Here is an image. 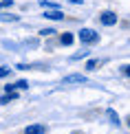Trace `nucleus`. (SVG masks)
Returning a JSON list of instances; mask_svg holds the SVG:
<instances>
[{
  "label": "nucleus",
  "instance_id": "nucleus-5",
  "mask_svg": "<svg viewBox=\"0 0 130 134\" xmlns=\"http://www.w3.org/2000/svg\"><path fill=\"white\" fill-rule=\"evenodd\" d=\"M73 40H75V37H73V33H62V35H60V42L64 44V46H71Z\"/></svg>",
  "mask_w": 130,
  "mask_h": 134
},
{
  "label": "nucleus",
  "instance_id": "nucleus-2",
  "mask_svg": "<svg viewBox=\"0 0 130 134\" xmlns=\"http://www.w3.org/2000/svg\"><path fill=\"white\" fill-rule=\"evenodd\" d=\"M117 22V15L112 13V11H104L101 13V24H106V26H112Z\"/></svg>",
  "mask_w": 130,
  "mask_h": 134
},
{
  "label": "nucleus",
  "instance_id": "nucleus-11",
  "mask_svg": "<svg viewBox=\"0 0 130 134\" xmlns=\"http://www.w3.org/2000/svg\"><path fill=\"white\" fill-rule=\"evenodd\" d=\"M11 4H13V0H0V9H7Z\"/></svg>",
  "mask_w": 130,
  "mask_h": 134
},
{
  "label": "nucleus",
  "instance_id": "nucleus-10",
  "mask_svg": "<svg viewBox=\"0 0 130 134\" xmlns=\"http://www.w3.org/2000/svg\"><path fill=\"white\" fill-rule=\"evenodd\" d=\"M97 66H99V62H97V59H88L86 68H88V70H95V68H97Z\"/></svg>",
  "mask_w": 130,
  "mask_h": 134
},
{
  "label": "nucleus",
  "instance_id": "nucleus-7",
  "mask_svg": "<svg viewBox=\"0 0 130 134\" xmlns=\"http://www.w3.org/2000/svg\"><path fill=\"white\" fill-rule=\"evenodd\" d=\"M13 99H18V92H15V90H11V92H7L2 99H0V103H9V101H13Z\"/></svg>",
  "mask_w": 130,
  "mask_h": 134
},
{
  "label": "nucleus",
  "instance_id": "nucleus-1",
  "mask_svg": "<svg viewBox=\"0 0 130 134\" xmlns=\"http://www.w3.org/2000/svg\"><path fill=\"white\" fill-rule=\"evenodd\" d=\"M80 40H82V42H86V44H90V42H97V40H99V35H97L93 29H82V31H80Z\"/></svg>",
  "mask_w": 130,
  "mask_h": 134
},
{
  "label": "nucleus",
  "instance_id": "nucleus-8",
  "mask_svg": "<svg viewBox=\"0 0 130 134\" xmlns=\"http://www.w3.org/2000/svg\"><path fill=\"white\" fill-rule=\"evenodd\" d=\"M0 20H7V22H18V15H9V13H2Z\"/></svg>",
  "mask_w": 130,
  "mask_h": 134
},
{
  "label": "nucleus",
  "instance_id": "nucleus-17",
  "mask_svg": "<svg viewBox=\"0 0 130 134\" xmlns=\"http://www.w3.org/2000/svg\"><path fill=\"white\" fill-rule=\"evenodd\" d=\"M71 2H73V4H82L84 0H71Z\"/></svg>",
  "mask_w": 130,
  "mask_h": 134
},
{
  "label": "nucleus",
  "instance_id": "nucleus-9",
  "mask_svg": "<svg viewBox=\"0 0 130 134\" xmlns=\"http://www.w3.org/2000/svg\"><path fill=\"white\" fill-rule=\"evenodd\" d=\"M108 116H110V121H112V123H119V116H117V112H115V110H108Z\"/></svg>",
  "mask_w": 130,
  "mask_h": 134
},
{
  "label": "nucleus",
  "instance_id": "nucleus-19",
  "mask_svg": "<svg viewBox=\"0 0 130 134\" xmlns=\"http://www.w3.org/2000/svg\"><path fill=\"white\" fill-rule=\"evenodd\" d=\"M75 134H80V132H75Z\"/></svg>",
  "mask_w": 130,
  "mask_h": 134
},
{
  "label": "nucleus",
  "instance_id": "nucleus-4",
  "mask_svg": "<svg viewBox=\"0 0 130 134\" xmlns=\"http://www.w3.org/2000/svg\"><path fill=\"white\" fill-rule=\"evenodd\" d=\"M44 18H49V20H62V18H64V13L58 11V9H53V11H46V13H44Z\"/></svg>",
  "mask_w": 130,
  "mask_h": 134
},
{
  "label": "nucleus",
  "instance_id": "nucleus-12",
  "mask_svg": "<svg viewBox=\"0 0 130 134\" xmlns=\"http://www.w3.org/2000/svg\"><path fill=\"white\" fill-rule=\"evenodd\" d=\"M13 86H15V88H22V90H24V88H29V83H27L24 79H20L18 83H13Z\"/></svg>",
  "mask_w": 130,
  "mask_h": 134
},
{
  "label": "nucleus",
  "instance_id": "nucleus-15",
  "mask_svg": "<svg viewBox=\"0 0 130 134\" xmlns=\"http://www.w3.org/2000/svg\"><path fill=\"white\" fill-rule=\"evenodd\" d=\"M40 33H42V35H53V33H55V31H53V29H42Z\"/></svg>",
  "mask_w": 130,
  "mask_h": 134
},
{
  "label": "nucleus",
  "instance_id": "nucleus-16",
  "mask_svg": "<svg viewBox=\"0 0 130 134\" xmlns=\"http://www.w3.org/2000/svg\"><path fill=\"white\" fill-rule=\"evenodd\" d=\"M121 70H123V75H126V77H130V66H123Z\"/></svg>",
  "mask_w": 130,
  "mask_h": 134
},
{
  "label": "nucleus",
  "instance_id": "nucleus-6",
  "mask_svg": "<svg viewBox=\"0 0 130 134\" xmlns=\"http://www.w3.org/2000/svg\"><path fill=\"white\" fill-rule=\"evenodd\" d=\"M24 134H44V125H29Z\"/></svg>",
  "mask_w": 130,
  "mask_h": 134
},
{
  "label": "nucleus",
  "instance_id": "nucleus-3",
  "mask_svg": "<svg viewBox=\"0 0 130 134\" xmlns=\"http://www.w3.org/2000/svg\"><path fill=\"white\" fill-rule=\"evenodd\" d=\"M84 81H86V77H84V75H69V77L62 79L64 86H69V83H84Z\"/></svg>",
  "mask_w": 130,
  "mask_h": 134
},
{
  "label": "nucleus",
  "instance_id": "nucleus-13",
  "mask_svg": "<svg viewBox=\"0 0 130 134\" xmlns=\"http://www.w3.org/2000/svg\"><path fill=\"white\" fill-rule=\"evenodd\" d=\"M9 72H11V68H4V66H2V68H0V79H2V77H7Z\"/></svg>",
  "mask_w": 130,
  "mask_h": 134
},
{
  "label": "nucleus",
  "instance_id": "nucleus-14",
  "mask_svg": "<svg viewBox=\"0 0 130 134\" xmlns=\"http://www.w3.org/2000/svg\"><path fill=\"white\" fill-rule=\"evenodd\" d=\"M86 55H88V51H80L77 55H73V59H80V57H86Z\"/></svg>",
  "mask_w": 130,
  "mask_h": 134
},
{
  "label": "nucleus",
  "instance_id": "nucleus-18",
  "mask_svg": "<svg viewBox=\"0 0 130 134\" xmlns=\"http://www.w3.org/2000/svg\"><path fill=\"white\" fill-rule=\"evenodd\" d=\"M128 125H130V121H128Z\"/></svg>",
  "mask_w": 130,
  "mask_h": 134
}]
</instances>
